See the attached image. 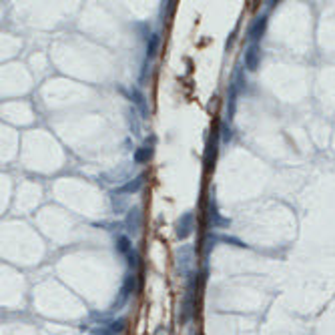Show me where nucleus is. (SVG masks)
I'll return each mask as SVG.
<instances>
[{
  "label": "nucleus",
  "mask_w": 335,
  "mask_h": 335,
  "mask_svg": "<svg viewBox=\"0 0 335 335\" xmlns=\"http://www.w3.org/2000/svg\"><path fill=\"white\" fill-rule=\"evenodd\" d=\"M193 227H195V215L193 213H185L177 221V237L179 239H187L193 233Z\"/></svg>",
  "instance_id": "f257e3e1"
},
{
  "label": "nucleus",
  "mask_w": 335,
  "mask_h": 335,
  "mask_svg": "<svg viewBox=\"0 0 335 335\" xmlns=\"http://www.w3.org/2000/svg\"><path fill=\"white\" fill-rule=\"evenodd\" d=\"M265 28H267V14H261V16H257L251 26H249V39L253 41V45H257V41L261 39V36L265 34Z\"/></svg>",
  "instance_id": "f03ea898"
},
{
  "label": "nucleus",
  "mask_w": 335,
  "mask_h": 335,
  "mask_svg": "<svg viewBox=\"0 0 335 335\" xmlns=\"http://www.w3.org/2000/svg\"><path fill=\"white\" fill-rule=\"evenodd\" d=\"M141 225H143V213H141L139 207H133V209L129 211V215H127L125 227H127V231H129L131 235H139Z\"/></svg>",
  "instance_id": "7ed1b4c3"
},
{
  "label": "nucleus",
  "mask_w": 335,
  "mask_h": 335,
  "mask_svg": "<svg viewBox=\"0 0 335 335\" xmlns=\"http://www.w3.org/2000/svg\"><path fill=\"white\" fill-rule=\"evenodd\" d=\"M259 62H261V50H259L257 45H251L247 50H245V66L247 70H257L259 68Z\"/></svg>",
  "instance_id": "20e7f679"
},
{
  "label": "nucleus",
  "mask_w": 335,
  "mask_h": 335,
  "mask_svg": "<svg viewBox=\"0 0 335 335\" xmlns=\"http://www.w3.org/2000/svg\"><path fill=\"white\" fill-rule=\"evenodd\" d=\"M131 96H133V102H135V106H139V110H141L143 119H144V117H148V104H146V98H144V95H143L139 89H133V91H131Z\"/></svg>",
  "instance_id": "39448f33"
},
{
  "label": "nucleus",
  "mask_w": 335,
  "mask_h": 335,
  "mask_svg": "<svg viewBox=\"0 0 335 335\" xmlns=\"http://www.w3.org/2000/svg\"><path fill=\"white\" fill-rule=\"evenodd\" d=\"M159 47H161V36H159L157 32L148 34V39H146V58H153V56H157V52H159Z\"/></svg>",
  "instance_id": "423d86ee"
},
{
  "label": "nucleus",
  "mask_w": 335,
  "mask_h": 335,
  "mask_svg": "<svg viewBox=\"0 0 335 335\" xmlns=\"http://www.w3.org/2000/svg\"><path fill=\"white\" fill-rule=\"evenodd\" d=\"M143 183H144V175H139V177H135L133 181H129L127 185H123V187L119 189V193H137V191H141V187H143Z\"/></svg>",
  "instance_id": "0eeeda50"
},
{
  "label": "nucleus",
  "mask_w": 335,
  "mask_h": 335,
  "mask_svg": "<svg viewBox=\"0 0 335 335\" xmlns=\"http://www.w3.org/2000/svg\"><path fill=\"white\" fill-rule=\"evenodd\" d=\"M135 287H137V277L131 273V275L125 277V283H123V289H121V301H119V303H123V301L127 299V297L135 291Z\"/></svg>",
  "instance_id": "6e6552de"
},
{
  "label": "nucleus",
  "mask_w": 335,
  "mask_h": 335,
  "mask_svg": "<svg viewBox=\"0 0 335 335\" xmlns=\"http://www.w3.org/2000/svg\"><path fill=\"white\" fill-rule=\"evenodd\" d=\"M151 157H153V148L151 146H141V148H137V153H135V163H139V165L148 163Z\"/></svg>",
  "instance_id": "1a4fd4ad"
},
{
  "label": "nucleus",
  "mask_w": 335,
  "mask_h": 335,
  "mask_svg": "<svg viewBox=\"0 0 335 335\" xmlns=\"http://www.w3.org/2000/svg\"><path fill=\"white\" fill-rule=\"evenodd\" d=\"M215 155H217V141H213V143H209V144H207V153H205V167H207V169H211V167H213V163H215Z\"/></svg>",
  "instance_id": "9d476101"
},
{
  "label": "nucleus",
  "mask_w": 335,
  "mask_h": 335,
  "mask_svg": "<svg viewBox=\"0 0 335 335\" xmlns=\"http://www.w3.org/2000/svg\"><path fill=\"white\" fill-rule=\"evenodd\" d=\"M117 249H119L123 255H129V253L133 251V247H131V239H129V237H125V235H123V237H119V239H117Z\"/></svg>",
  "instance_id": "9b49d317"
},
{
  "label": "nucleus",
  "mask_w": 335,
  "mask_h": 335,
  "mask_svg": "<svg viewBox=\"0 0 335 335\" xmlns=\"http://www.w3.org/2000/svg\"><path fill=\"white\" fill-rule=\"evenodd\" d=\"M125 327H127V319H117V321H113L108 325V331L113 335H121L125 331Z\"/></svg>",
  "instance_id": "f8f14e48"
},
{
  "label": "nucleus",
  "mask_w": 335,
  "mask_h": 335,
  "mask_svg": "<svg viewBox=\"0 0 335 335\" xmlns=\"http://www.w3.org/2000/svg\"><path fill=\"white\" fill-rule=\"evenodd\" d=\"M221 137H223V141H231V137H233V131H231V127L227 123L221 125Z\"/></svg>",
  "instance_id": "ddd939ff"
},
{
  "label": "nucleus",
  "mask_w": 335,
  "mask_h": 335,
  "mask_svg": "<svg viewBox=\"0 0 335 335\" xmlns=\"http://www.w3.org/2000/svg\"><path fill=\"white\" fill-rule=\"evenodd\" d=\"M127 259H129V265H131V267H137V265H139V253H137V251H131V253L127 255Z\"/></svg>",
  "instance_id": "4468645a"
},
{
  "label": "nucleus",
  "mask_w": 335,
  "mask_h": 335,
  "mask_svg": "<svg viewBox=\"0 0 335 335\" xmlns=\"http://www.w3.org/2000/svg\"><path fill=\"white\" fill-rule=\"evenodd\" d=\"M95 335H113V333L108 331V327H102V329H96V331H95Z\"/></svg>",
  "instance_id": "2eb2a0df"
}]
</instances>
